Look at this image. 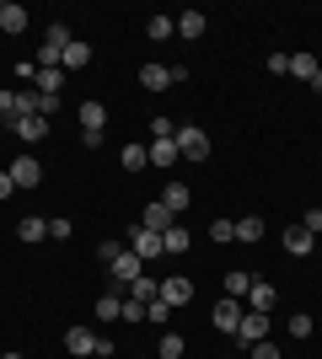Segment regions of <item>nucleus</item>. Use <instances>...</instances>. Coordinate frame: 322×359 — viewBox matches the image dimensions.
<instances>
[{"instance_id": "nucleus-49", "label": "nucleus", "mask_w": 322, "mask_h": 359, "mask_svg": "<svg viewBox=\"0 0 322 359\" xmlns=\"http://www.w3.org/2000/svg\"><path fill=\"white\" fill-rule=\"evenodd\" d=\"M317 241H322V236H317Z\"/></svg>"}, {"instance_id": "nucleus-42", "label": "nucleus", "mask_w": 322, "mask_h": 359, "mask_svg": "<svg viewBox=\"0 0 322 359\" xmlns=\"http://www.w3.org/2000/svg\"><path fill=\"white\" fill-rule=\"evenodd\" d=\"M119 252H123V241H102V247H97V257H102V263H113Z\"/></svg>"}, {"instance_id": "nucleus-35", "label": "nucleus", "mask_w": 322, "mask_h": 359, "mask_svg": "<svg viewBox=\"0 0 322 359\" xmlns=\"http://www.w3.org/2000/svg\"><path fill=\"white\" fill-rule=\"evenodd\" d=\"M210 236L215 241H236V220H210Z\"/></svg>"}, {"instance_id": "nucleus-14", "label": "nucleus", "mask_w": 322, "mask_h": 359, "mask_svg": "<svg viewBox=\"0 0 322 359\" xmlns=\"http://www.w3.org/2000/svg\"><path fill=\"white\" fill-rule=\"evenodd\" d=\"M32 86H38V97H60V86H65V70H60V65H38Z\"/></svg>"}, {"instance_id": "nucleus-17", "label": "nucleus", "mask_w": 322, "mask_h": 359, "mask_svg": "<svg viewBox=\"0 0 322 359\" xmlns=\"http://www.w3.org/2000/svg\"><path fill=\"white\" fill-rule=\"evenodd\" d=\"M311 247H317V236H311L307 225H290V231H285V252L290 257H307Z\"/></svg>"}, {"instance_id": "nucleus-25", "label": "nucleus", "mask_w": 322, "mask_h": 359, "mask_svg": "<svg viewBox=\"0 0 322 359\" xmlns=\"http://www.w3.org/2000/svg\"><path fill=\"white\" fill-rule=\"evenodd\" d=\"M119 166H123V172H145V166H151L145 145H119Z\"/></svg>"}, {"instance_id": "nucleus-1", "label": "nucleus", "mask_w": 322, "mask_h": 359, "mask_svg": "<svg viewBox=\"0 0 322 359\" xmlns=\"http://www.w3.org/2000/svg\"><path fill=\"white\" fill-rule=\"evenodd\" d=\"M27 113H38V91H0V123L6 129L16 118H27Z\"/></svg>"}, {"instance_id": "nucleus-5", "label": "nucleus", "mask_w": 322, "mask_h": 359, "mask_svg": "<svg viewBox=\"0 0 322 359\" xmlns=\"http://www.w3.org/2000/svg\"><path fill=\"white\" fill-rule=\"evenodd\" d=\"M129 252H135L140 263H151V257H161V252H167V247H161V236H156V231H145V225H135V231H129Z\"/></svg>"}, {"instance_id": "nucleus-43", "label": "nucleus", "mask_w": 322, "mask_h": 359, "mask_svg": "<svg viewBox=\"0 0 322 359\" xmlns=\"http://www.w3.org/2000/svg\"><path fill=\"white\" fill-rule=\"evenodd\" d=\"M16 194V182H11V172H0V198H11Z\"/></svg>"}, {"instance_id": "nucleus-28", "label": "nucleus", "mask_w": 322, "mask_h": 359, "mask_svg": "<svg viewBox=\"0 0 322 359\" xmlns=\"http://www.w3.org/2000/svg\"><path fill=\"white\" fill-rule=\"evenodd\" d=\"M161 247H167V257H183V252H188V247H194V236H188L183 225H172L167 236H161Z\"/></svg>"}, {"instance_id": "nucleus-10", "label": "nucleus", "mask_w": 322, "mask_h": 359, "mask_svg": "<svg viewBox=\"0 0 322 359\" xmlns=\"http://www.w3.org/2000/svg\"><path fill=\"white\" fill-rule=\"evenodd\" d=\"M76 118H81V135H107V107L102 102H76Z\"/></svg>"}, {"instance_id": "nucleus-22", "label": "nucleus", "mask_w": 322, "mask_h": 359, "mask_svg": "<svg viewBox=\"0 0 322 359\" xmlns=\"http://www.w3.org/2000/svg\"><path fill=\"white\" fill-rule=\"evenodd\" d=\"M27 22H32L27 6H6V11H0V32H11V38H16V32H27Z\"/></svg>"}, {"instance_id": "nucleus-33", "label": "nucleus", "mask_w": 322, "mask_h": 359, "mask_svg": "<svg viewBox=\"0 0 322 359\" xmlns=\"http://www.w3.org/2000/svg\"><path fill=\"white\" fill-rule=\"evenodd\" d=\"M151 135L156 140H172V135H177V123H172L167 113H156V118H151Z\"/></svg>"}, {"instance_id": "nucleus-9", "label": "nucleus", "mask_w": 322, "mask_h": 359, "mask_svg": "<svg viewBox=\"0 0 322 359\" xmlns=\"http://www.w3.org/2000/svg\"><path fill=\"white\" fill-rule=\"evenodd\" d=\"M140 225H145V231H156V236H167L172 225H177V215H172L167 204L156 198V204H145V210H140Z\"/></svg>"}, {"instance_id": "nucleus-34", "label": "nucleus", "mask_w": 322, "mask_h": 359, "mask_svg": "<svg viewBox=\"0 0 322 359\" xmlns=\"http://www.w3.org/2000/svg\"><path fill=\"white\" fill-rule=\"evenodd\" d=\"M285 322H290V338H311V316H307V311L285 316Z\"/></svg>"}, {"instance_id": "nucleus-48", "label": "nucleus", "mask_w": 322, "mask_h": 359, "mask_svg": "<svg viewBox=\"0 0 322 359\" xmlns=\"http://www.w3.org/2000/svg\"><path fill=\"white\" fill-rule=\"evenodd\" d=\"M317 210H322V204H317Z\"/></svg>"}, {"instance_id": "nucleus-20", "label": "nucleus", "mask_w": 322, "mask_h": 359, "mask_svg": "<svg viewBox=\"0 0 322 359\" xmlns=\"http://www.w3.org/2000/svg\"><path fill=\"white\" fill-rule=\"evenodd\" d=\"M161 204H167L172 215H183L188 204H194V194H188V182H167V188H161Z\"/></svg>"}, {"instance_id": "nucleus-47", "label": "nucleus", "mask_w": 322, "mask_h": 359, "mask_svg": "<svg viewBox=\"0 0 322 359\" xmlns=\"http://www.w3.org/2000/svg\"><path fill=\"white\" fill-rule=\"evenodd\" d=\"M0 11H6V0H0Z\"/></svg>"}, {"instance_id": "nucleus-29", "label": "nucleus", "mask_w": 322, "mask_h": 359, "mask_svg": "<svg viewBox=\"0 0 322 359\" xmlns=\"http://www.w3.org/2000/svg\"><path fill=\"white\" fill-rule=\"evenodd\" d=\"M322 65H317V54H290V75H301V81H311Z\"/></svg>"}, {"instance_id": "nucleus-15", "label": "nucleus", "mask_w": 322, "mask_h": 359, "mask_svg": "<svg viewBox=\"0 0 322 359\" xmlns=\"http://www.w3.org/2000/svg\"><path fill=\"white\" fill-rule=\"evenodd\" d=\"M140 86H145V91H167V86H177V81H172V65H140Z\"/></svg>"}, {"instance_id": "nucleus-46", "label": "nucleus", "mask_w": 322, "mask_h": 359, "mask_svg": "<svg viewBox=\"0 0 322 359\" xmlns=\"http://www.w3.org/2000/svg\"><path fill=\"white\" fill-rule=\"evenodd\" d=\"M317 65H322V48H317Z\"/></svg>"}, {"instance_id": "nucleus-13", "label": "nucleus", "mask_w": 322, "mask_h": 359, "mask_svg": "<svg viewBox=\"0 0 322 359\" xmlns=\"http://www.w3.org/2000/svg\"><path fill=\"white\" fill-rule=\"evenodd\" d=\"M253 279H258V273H247V269H226V279H220V295H231V300H247Z\"/></svg>"}, {"instance_id": "nucleus-38", "label": "nucleus", "mask_w": 322, "mask_h": 359, "mask_svg": "<svg viewBox=\"0 0 322 359\" xmlns=\"http://www.w3.org/2000/svg\"><path fill=\"white\" fill-rule=\"evenodd\" d=\"M167 316H172V306H167V300H161V295H156L151 306H145V322H167Z\"/></svg>"}, {"instance_id": "nucleus-30", "label": "nucleus", "mask_w": 322, "mask_h": 359, "mask_svg": "<svg viewBox=\"0 0 322 359\" xmlns=\"http://www.w3.org/2000/svg\"><path fill=\"white\" fill-rule=\"evenodd\" d=\"M188 344H183V332H161V359H183Z\"/></svg>"}, {"instance_id": "nucleus-18", "label": "nucleus", "mask_w": 322, "mask_h": 359, "mask_svg": "<svg viewBox=\"0 0 322 359\" xmlns=\"http://www.w3.org/2000/svg\"><path fill=\"white\" fill-rule=\"evenodd\" d=\"M145 156H151V166H161V172H167V166H177V140H151V145H145Z\"/></svg>"}, {"instance_id": "nucleus-44", "label": "nucleus", "mask_w": 322, "mask_h": 359, "mask_svg": "<svg viewBox=\"0 0 322 359\" xmlns=\"http://www.w3.org/2000/svg\"><path fill=\"white\" fill-rule=\"evenodd\" d=\"M0 359H27V354H0Z\"/></svg>"}, {"instance_id": "nucleus-45", "label": "nucleus", "mask_w": 322, "mask_h": 359, "mask_svg": "<svg viewBox=\"0 0 322 359\" xmlns=\"http://www.w3.org/2000/svg\"><path fill=\"white\" fill-rule=\"evenodd\" d=\"M220 359H247V354H220Z\"/></svg>"}, {"instance_id": "nucleus-26", "label": "nucleus", "mask_w": 322, "mask_h": 359, "mask_svg": "<svg viewBox=\"0 0 322 359\" xmlns=\"http://www.w3.org/2000/svg\"><path fill=\"white\" fill-rule=\"evenodd\" d=\"M263 231H269V225H263V215H242V220H236V241H247V247H253V241H263Z\"/></svg>"}, {"instance_id": "nucleus-36", "label": "nucleus", "mask_w": 322, "mask_h": 359, "mask_svg": "<svg viewBox=\"0 0 322 359\" xmlns=\"http://www.w3.org/2000/svg\"><path fill=\"white\" fill-rule=\"evenodd\" d=\"M247 359H285V354H279V344H269V338H263V344L247 348Z\"/></svg>"}, {"instance_id": "nucleus-21", "label": "nucleus", "mask_w": 322, "mask_h": 359, "mask_svg": "<svg viewBox=\"0 0 322 359\" xmlns=\"http://www.w3.org/2000/svg\"><path fill=\"white\" fill-rule=\"evenodd\" d=\"M16 236L27 241V247H38V241H48V220H38V215H27V220H16Z\"/></svg>"}, {"instance_id": "nucleus-23", "label": "nucleus", "mask_w": 322, "mask_h": 359, "mask_svg": "<svg viewBox=\"0 0 322 359\" xmlns=\"http://www.w3.org/2000/svg\"><path fill=\"white\" fill-rule=\"evenodd\" d=\"M156 295H161V279H151V273H140L135 285H129V300H140V306H151Z\"/></svg>"}, {"instance_id": "nucleus-27", "label": "nucleus", "mask_w": 322, "mask_h": 359, "mask_svg": "<svg viewBox=\"0 0 322 359\" xmlns=\"http://www.w3.org/2000/svg\"><path fill=\"white\" fill-rule=\"evenodd\" d=\"M145 38H156V43L177 38V16H151V22H145Z\"/></svg>"}, {"instance_id": "nucleus-8", "label": "nucleus", "mask_w": 322, "mask_h": 359, "mask_svg": "<svg viewBox=\"0 0 322 359\" xmlns=\"http://www.w3.org/2000/svg\"><path fill=\"white\" fill-rule=\"evenodd\" d=\"M6 172H11V182H16V194H22V188H38V182H43V166L32 161V156H16V161L6 166Z\"/></svg>"}, {"instance_id": "nucleus-3", "label": "nucleus", "mask_w": 322, "mask_h": 359, "mask_svg": "<svg viewBox=\"0 0 322 359\" xmlns=\"http://www.w3.org/2000/svg\"><path fill=\"white\" fill-rule=\"evenodd\" d=\"M242 316H247V306H242V300L220 295V300H215V311H210V322H215L220 332H231V338H236V327H242Z\"/></svg>"}, {"instance_id": "nucleus-40", "label": "nucleus", "mask_w": 322, "mask_h": 359, "mask_svg": "<svg viewBox=\"0 0 322 359\" xmlns=\"http://www.w3.org/2000/svg\"><path fill=\"white\" fill-rule=\"evenodd\" d=\"M269 75H290V54H269Z\"/></svg>"}, {"instance_id": "nucleus-32", "label": "nucleus", "mask_w": 322, "mask_h": 359, "mask_svg": "<svg viewBox=\"0 0 322 359\" xmlns=\"http://www.w3.org/2000/svg\"><path fill=\"white\" fill-rule=\"evenodd\" d=\"M76 236V225L65 220V215H54V220H48V241H70Z\"/></svg>"}, {"instance_id": "nucleus-16", "label": "nucleus", "mask_w": 322, "mask_h": 359, "mask_svg": "<svg viewBox=\"0 0 322 359\" xmlns=\"http://www.w3.org/2000/svg\"><path fill=\"white\" fill-rule=\"evenodd\" d=\"M247 306H253V311H274V306H279V290L269 285V279H253V290H247Z\"/></svg>"}, {"instance_id": "nucleus-19", "label": "nucleus", "mask_w": 322, "mask_h": 359, "mask_svg": "<svg viewBox=\"0 0 322 359\" xmlns=\"http://www.w3.org/2000/svg\"><path fill=\"white\" fill-rule=\"evenodd\" d=\"M65 348H70V354H97V332L92 327H70V332H65Z\"/></svg>"}, {"instance_id": "nucleus-24", "label": "nucleus", "mask_w": 322, "mask_h": 359, "mask_svg": "<svg viewBox=\"0 0 322 359\" xmlns=\"http://www.w3.org/2000/svg\"><path fill=\"white\" fill-rule=\"evenodd\" d=\"M177 38H204V11H177Z\"/></svg>"}, {"instance_id": "nucleus-7", "label": "nucleus", "mask_w": 322, "mask_h": 359, "mask_svg": "<svg viewBox=\"0 0 322 359\" xmlns=\"http://www.w3.org/2000/svg\"><path fill=\"white\" fill-rule=\"evenodd\" d=\"M263 338H269V311H247L242 327H236V344L253 348V344H263Z\"/></svg>"}, {"instance_id": "nucleus-39", "label": "nucleus", "mask_w": 322, "mask_h": 359, "mask_svg": "<svg viewBox=\"0 0 322 359\" xmlns=\"http://www.w3.org/2000/svg\"><path fill=\"white\" fill-rule=\"evenodd\" d=\"M43 43H54V48H60V54H65V43H70V27H65V22H54V27H48V38H43Z\"/></svg>"}, {"instance_id": "nucleus-12", "label": "nucleus", "mask_w": 322, "mask_h": 359, "mask_svg": "<svg viewBox=\"0 0 322 359\" xmlns=\"http://www.w3.org/2000/svg\"><path fill=\"white\" fill-rule=\"evenodd\" d=\"M86 65H92V43H86V38H70L65 54H60V70H86Z\"/></svg>"}, {"instance_id": "nucleus-11", "label": "nucleus", "mask_w": 322, "mask_h": 359, "mask_svg": "<svg viewBox=\"0 0 322 359\" xmlns=\"http://www.w3.org/2000/svg\"><path fill=\"white\" fill-rule=\"evenodd\" d=\"M11 135L22 140V145H38V140H48V118L27 113V118H16V123H11Z\"/></svg>"}, {"instance_id": "nucleus-31", "label": "nucleus", "mask_w": 322, "mask_h": 359, "mask_svg": "<svg viewBox=\"0 0 322 359\" xmlns=\"http://www.w3.org/2000/svg\"><path fill=\"white\" fill-rule=\"evenodd\" d=\"M119 311H123L119 295H97V316H102V322H119Z\"/></svg>"}, {"instance_id": "nucleus-41", "label": "nucleus", "mask_w": 322, "mask_h": 359, "mask_svg": "<svg viewBox=\"0 0 322 359\" xmlns=\"http://www.w3.org/2000/svg\"><path fill=\"white\" fill-rule=\"evenodd\" d=\"M301 225H307L311 236H322V210H307V215H301Z\"/></svg>"}, {"instance_id": "nucleus-37", "label": "nucleus", "mask_w": 322, "mask_h": 359, "mask_svg": "<svg viewBox=\"0 0 322 359\" xmlns=\"http://www.w3.org/2000/svg\"><path fill=\"white\" fill-rule=\"evenodd\" d=\"M119 322H145V306H140V300H129V295H123V311H119Z\"/></svg>"}, {"instance_id": "nucleus-6", "label": "nucleus", "mask_w": 322, "mask_h": 359, "mask_svg": "<svg viewBox=\"0 0 322 359\" xmlns=\"http://www.w3.org/2000/svg\"><path fill=\"white\" fill-rule=\"evenodd\" d=\"M161 300H167L172 311L188 306V300H194V279H188V273H167V279H161Z\"/></svg>"}, {"instance_id": "nucleus-4", "label": "nucleus", "mask_w": 322, "mask_h": 359, "mask_svg": "<svg viewBox=\"0 0 322 359\" xmlns=\"http://www.w3.org/2000/svg\"><path fill=\"white\" fill-rule=\"evenodd\" d=\"M107 269H113V285H123V290H129V285H135V279H140V273H145V263H140V257L129 252V241H123V252L113 257Z\"/></svg>"}, {"instance_id": "nucleus-2", "label": "nucleus", "mask_w": 322, "mask_h": 359, "mask_svg": "<svg viewBox=\"0 0 322 359\" xmlns=\"http://www.w3.org/2000/svg\"><path fill=\"white\" fill-rule=\"evenodd\" d=\"M177 156L183 161H210V140H204V129H194V123H177Z\"/></svg>"}]
</instances>
